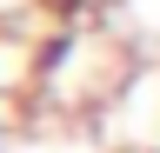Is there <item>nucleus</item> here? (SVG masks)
<instances>
[{
  "instance_id": "1",
  "label": "nucleus",
  "mask_w": 160,
  "mask_h": 153,
  "mask_svg": "<svg viewBox=\"0 0 160 153\" xmlns=\"http://www.w3.org/2000/svg\"><path fill=\"white\" fill-rule=\"evenodd\" d=\"M40 7H47V13H53V20H80V13H87V7H93V0H40Z\"/></svg>"
}]
</instances>
